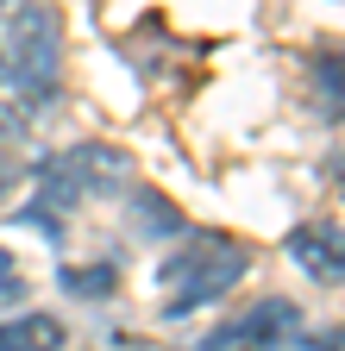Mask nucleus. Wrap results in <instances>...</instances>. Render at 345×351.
I'll return each mask as SVG.
<instances>
[{
  "label": "nucleus",
  "instance_id": "nucleus-5",
  "mask_svg": "<svg viewBox=\"0 0 345 351\" xmlns=\"http://www.w3.org/2000/svg\"><path fill=\"white\" fill-rule=\"evenodd\" d=\"M51 113V82H32V75H0V125L7 132H25Z\"/></svg>",
  "mask_w": 345,
  "mask_h": 351
},
{
  "label": "nucleus",
  "instance_id": "nucleus-1",
  "mask_svg": "<svg viewBox=\"0 0 345 351\" xmlns=\"http://www.w3.org/2000/svg\"><path fill=\"white\" fill-rule=\"evenodd\" d=\"M245 270H251V251H245L239 239H226V232H195V239H182L176 251L157 263L163 314L182 320V314H195V307L233 295V289L245 282Z\"/></svg>",
  "mask_w": 345,
  "mask_h": 351
},
{
  "label": "nucleus",
  "instance_id": "nucleus-6",
  "mask_svg": "<svg viewBox=\"0 0 345 351\" xmlns=\"http://www.w3.org/2000/svg\"><path fill=\"white\" fill-rule=\"evenodd\" d=\"M69 163H75V176H82V189H119L126 176H132V157L126 151H113V145H69Z\"/></svg>",
  "mask_w": 345,
  "mask_h": 351
},
{
  "label": "nucleus",
  "instance_id": "nucleus-3",
  "mask_svg": "<svg viewBox=\"0 0 345 351\" xmlns=\"http://www.w3.org/2000/svg\"><path fill=\"white\" fill-rule=\"evenodd\" d=\"M295 326H301V314H295L289 301H264V307H251V314L213 326V332L201 339V351H276Z\"/></svg>",
  "mask_w": 345,
  "mask_h": 351
},
{
  "label": "nucleus",
  "instance_id": "nucleus-4",
  "mask_svg": "<svg viewBox=\"0 0 345 351\" xmlns=\"http://www.w3.org/2000/svg\"><path fill=\"white\" fill-rule=\"evenodd\" d=\"M289 257L314 282H326V289H339V276H345V251H339V226H333V219H326V226H295L289 232Z\"/></svg>",
  "mask_w": 345,
  "mask_h": 351
},
{
  "label": "nucleus",
  "instance_id": "nucleus-7",
  "mask_svg": "<svg viewBox=\"0 0 345 351\" xmlns=\"http://www.w3.org/2000/svg\"><path fill=\"white\" fill-rule=\"evenodd\" d=\"M0 351H63V320H51V314L0 320Z\"/></svg>",
  "mask_w": 345,
  "mask_h": 351
},
{
  "label": "nucleus",
  "instance_id": "nucleus-9",
  "mask_svg": "<svg viewBox=\"0 0 345 351\" xmlns=\"http://www.w3.org/2000/svg\"><path fill=\"white\" fill-rule=\"evenodd\" d=\"M32 176V151H25V132H7L0 125V207L19 195V182Z\"/></svg>",
  "mask_w": 345,
  "mask_h": 351
},
{
  "label": "nucleus",
  "instance_id": "nucleus-10",
  "mask_svg": "<svg viewBox=\"0 0 345 351\" xmlns=\"http://www.w3.org/2000/svg\"><path fill=\"white\" fill-rule=\"evenodd\" d=\"M276 351H339V332H320V339H308V332L295 326V332H289V339H283Z\"/></svg>",
  "mask_w": 345,
  "mask_h": 351
},
{
  "label": "nucleus",
  "instance_id": "nucleus-8",
  "mask_svg": "<svg viewBox=\"0 0 345 351\" xmlns=\"http://www.w3.org/2000/svg\"><path fill=\"white\" fill-rule=\"evenodd\" d=\"M69 295H82V301H107L113 289H119V270L113 263H63V276H57Z\"/></svg>",
  "mask_w": 345,
  "mask_h": 351
},
{
  "label": "nucleus",
  "instance_id": "nucleus-2",
  "mask_svg": "<svg viewBox=\"0 0 345 351\" xmlns=\"http://www.w3.org/2000/svg\"><path fill=\"white\" fill-rule=\"evenodd\" d=\"M57 44H63V25L45 0H0V75L51 82Z\"/></svg>",
  "mask_w": 345,
  "mask_h": 351
}]
</instances>
